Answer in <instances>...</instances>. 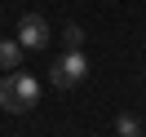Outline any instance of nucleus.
Segmentation results:
<instances>
[{"label":"nucleus","mask_w":146,"mask_h":137,"mask_svg":"<svg viewBox=\"0 0 146 137\" xmlns=\"http://www.w3.org/2000/svg\"><path fill=\"white\" fill-rule=\"evenodd\" d=\"M22 53H27V49H22L18 40H0V71H18Z\"/></svg>","instance_id":"20e7f679"},{"label":"nucleus","mask_w":146,"mask_h":137,"mask_svg":"<svg viewBox=\"0 0 146 137\" xmlns=\"http://www.w3.org/2000/svg\"><path fill=\"white\" fill-rule=\"evenodd\" d=\"M18 44L22 49H44L49 44V22L40 18V13H22V22H18Z\"/></svg>","instance_id":"7ed1b4c3"},{"label":"nucleus","mask_w":146,"mask_h":137,"mask_svg":"<svg viewBox=\"0 0 146 137\" xmlns=\"http://www.w3.org/2000/svg\"><path fill=\"white\" fill-rule=\"evenodd\" d=\"M0 106L9 115H27L31 106H40V80L27 71H9L0 80Z\"/></svg>","instance_id":"f257e3e1"},{"label":"nucleus","mask_w":146,"mask_h":137,"mask_svg":"<svg viewBox=\"0 0 146 137\" xmlns=\"http://www.w3.org/2000/svg\"><path fill=\"white\" fill-rule=\"evenodd\" d=\"M62 44H66V49H80V44H84V31L75 27V22H71V27L62 31Z\"/></svg>","instance_id":"423d86ee"},{"label":"nucleus","mask_w":146,"mask_h":137,"mask_svg":"<svg viewBox=\"0 0 146 137\" xmlns=\"http://www.w3.org/2000/svg\"><path fill=\"white\" fill-rule=\"evenodd\" d=\"M84 75H89V58H84L80 49H66V53L49 66V84H53V89H75V84H84Z\"/></svg>","instance_id":"f03ea898"},{"label":"nucleus","mask_w":146,"mask_h":137,"mask_svg":"<svg viewBox=\"0 0 146 137\" xmlns=\"http://www.w3.org/2000/svg\"><path fill=\"white\" fill-rule=\"evenodd\" d=\"M115 133L119 137H142V119L128 115V111H119V115H115Z\"/></svg>","instance_id":"39448f33"}]
</instances>
